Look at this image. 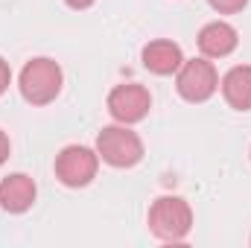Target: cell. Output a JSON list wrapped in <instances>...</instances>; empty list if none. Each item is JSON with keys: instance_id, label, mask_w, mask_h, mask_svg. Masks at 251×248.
Segmentation results:
<instances>
[{"instance_id": "cell-3", "label": "cell", "mask_w": 251, "mask_h": 248, "mask_svg": "<svg viewBox=\"0 0 251 248\" xmlns=\"http://www.w3.org/2000/svg\"><path fill=\"white\" fill-rule=\"evenodd\" d=\"M97 155L105 164H111L117 170H126V167H134L143 158V140L131 128H126L123 123L105 125L97 134Z\"/></svg>"}, {"instance_id": "cell-14", "label": "cell", "mask_w": 251, "mask_h": 248, "mask_svg": "<svg viewBox=\"0 0 251 248\" xmlns=\"http://www.w3.org/2000/svg\"><path fill=\"white\" fill-rule=\"evenodd\" d=\"M70 9H88V6H94L97 0H64Z\"/></svg>"}, {"instance_id": "cell-4", "label": "cell", "mask_w": 251, "mask_h": 248, "mask_svg": "<svg viewBox=\"0 0 251 248\" xmlns=\"http://www.w3.org/2000/svg\"><path fill=\"white\" fill-rule=\"evenodd\" d=\"M100 155L88 146H64L56 155V178L64 187H88L97 178Z\"/></svg>"}, {"instance_id": "cell-8", "label": "cell", "mask_w": 251, "mask_h": 248, "mask_svg": "<svg viewBox=\"0 0 251 248\" xmlns=\"http://www.w3.org/2000/svg\"><path fill=\"white\" fill-rule=\"evenodd\" d=\"M35 196H38V187L24 173H12V175H6L0 181V207L9 210V213L29 210L32 201H35Z\"/></svg>"}, {"instance_id": "cell-2", "label": "cell", "mask_w": 251, "mask_h": 248, "mask_svg": "<svg viewBox=\"0 0 251 248\" xmlns=\"http://www.w3.org/2000/svg\"><path fill=\"white\" fill-rule=\"evenodd\" d=\"M18 88L24 94L26 102L32 105H47L59 97L62 91V67L53 62V59H32V62L24 64L21 70V79H18Z\"/></svg>"}, {"instance_id": "cell-7", "label": "cell", "mask_w": 251, "mask_h": 248, "mask_svg": "<svg viewBox=\"0 0 251 248\" xmlns=\"http://www.w3.org/2000/svg\"><path fill=\"white\" fill-rule=\"evenodd\" d=\"M240 44V35L231 24L225 21H213V24H204L201 32H199V50L207 56V59H225L237 50Z\"/></svg>"}, {"instance_id": "cell-1", "label": "cell", "mask_w": 251, "mask_h": 248, "mask_svg": "<svg viewBox=\"0 0 251 248\" xmlns=\"http://www.w3.org/2000/svg\"><path fill=\"white\" fill-rule=\"evenodd\" d=\"M193 228V210L178 196H161L149 207V231L164 243H181Z\"/></svg>"}, {"instance_id": "cell-5", "label": "cell", "mask_w": 251, "mask_h": 248, "mask_svg": "<svg viewBox=\"0 0 251 248\" xmlns=\"http://www.w3.org/2000/svg\"><path fill=\"white\" fill-rule=\"evenodd\" d=\"M176 88H178V94L187 102H204V99H210L216 94V88H219L216 67L207 59H190V62H184L178 67Z\"/></svg>"}, {"instance_id": "cell-6", "label": "cell", "mask_w": 251, "mask_h": 248, "mask_svg": "<svg viewBox=\"0 0 251 248\" xmlns=\"http://www.w3.org/2000/svg\"><path fill=\"white\" fill-rule=\"evenodd\" d=\"M152 108V97L143 85H117L111 94H108V111L117 123L131 125V123H140Z\"/></svg>"}, {"instance_id": "cell-13", "label": "cell", "mask_w": 251, "mask_h": 248, "mask_svg": "<svg viewBox=\"0 0 251 248\" xmlns=\"http://www.w3.org/2000/svg\"><path fill=\"white\" fill-rule=\"evenodd\" d=\"M9 149H12V143H9V137H6V131H0V164L9 158Z\"/></svg>"}, {"instance_id": "cell-9", "label": "cell", "mask_w": 251, "mask_h": 248, "mask_svg": "<svg viewBox=\"0 0 251 248\" xmlns=\"http://www.w3.org/2000/svg\"><path fill=\"white\" fill-rule=\"evenodd\" d=\"M184 64V53L176 41H167V38H158V41H149L143 47V67L155 76H170V73H178V67Z\"/></svg>"}, {"instance_id": "cell-12", "label": "cell", "mask_w": 251, "mask_h": 248, "mask_svg": "<svg viewBox=\"0 0 251 248\" xmlns=\"http://www.w3.org/2000/svg\"><path fill=\"white\" fill-rule=\"evenodd\" d=\"M9 82H12V70H9V64L0 59V94L9 88Z\"/></svg>"}, {"instance_id": "cell-11", "label": "cell", "mask_w": 251, "mask_h": 248, "mask_svg": "<svg viewBox=\"0 0 251 248\" xmlns=\"http://www.w3.org/2000/svg\"><path fill=\"white\" fill-rule=\"evenodd\" d=\"M207 3H210V9H216L222 15H234V12H243L249 0H207Z\"/></svg>"}, {"instance_id": "cell-10", "label": "cell", "mask_w": 251, "mask_h": 248, "mask_svg": "<svg viewBox=\"0 0 251 248\" xmlns=\"http://www.w3.org/2000/svg\"><path fill=\"white\" fill-rule=\"evenodd\" d=\"M222 97L231 108L251 111V64H237L222 76Z\"/></svg>"}]
</instances>
